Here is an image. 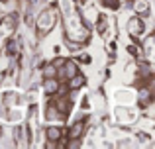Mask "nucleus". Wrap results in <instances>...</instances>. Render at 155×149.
<instances>
[{"instance_id":"obj_6","label":"nucleus","mask_w":155,"mask_h":149,"mask_svg":"<svg viewBox=\"0 0 155 149\" xmlns=\"http://www.w3.org/2000/svg\"><path fill=\"white\" fill-rule=\"evenodd\" d=\"M81 131H83V124H77V126H73V130H71V138L73 139H77L81 135Z\"/></svg>"},{"instance_id":"obj_4","label":"nucleus","mask_w":155,"mask_h":149,"mask_svg":"<svg viewBox=\"0 0 155 149\" xmlns=\"http://www.w3.org/2000/svg\"><path fill=\"white\" fill-rule=\"evenodd\" d=\"M47 138H49L51 141H57V139L61 138V130H59V128H55V126L47 128Z\"/></svg>"},{"instance_id":"obj_9","label":"nucleus","mask_w":155,"mask_h":149,"mask_svg":"<svg viewBox=\"0 0 155 149\" xmlns=\"http://www.w3.org/2000/svg\"><path fill=\"white\" fill-rule=\"evenodd\" d=\"M104 2L108 4V6H112V8H116V6H118V2H116V0H104Z\"/></svg>"},{"instance_id":"obj_10","label":"nucleus","mask_w":155,"mask_h":149,"mask_svg":"<svg viewBox=\"0 0 155 149\" xmlns=\"http://www.w3.org/2000/svg\"><path fill=\"white\" fill-rule=\"evenodd\" d=\"M2 2H6V0H2Z\"/></svg>"},{"instance_id":"obj_5","label":"nucleus","mask_w":155,"mask_h":149,"mask_svg":"<svg viewBox=\"0 0 155 149\" xmlns=\"http://www.w3.org/2000/svg\"><path fill=\"white\" fill-rule=\"evenodd\" d=\"M83 84H84V76L83 75H77V79L71 76V86L73 88H79V86H83Z\"/></svg>"},{"instance_id":"obj_2","label":"nucleus","mask_w":155,"mask_h":149,"mask_svg":"<svg viewBox=\"0 0 155 149\" xmlns=\"http://www.w3.org/2000/svg\"><path fill=\"white\" fill-rule=\"evenodd\" d=\"M63 75H65V79H71V76H75V75H77V67H75V63H71V61L65 63V67H63Z\"/></svg>"},{"instance_id":"obj_8","label":"nucleus","mask_w":155,"mask_h":149,"mask_svg":"<svg viewBox=\"0 0 155 149\" xmlns=\"http://www.w3.org/2000/svg\"><path fill=\"white\" fill-rule=\"evenodd\" d=\"M45 75H47V76H53V75H55V67H51V65L45 67Z\"/></svg>"},{"instance_id":"obj_3","label":"nucleus","mask_w":155,"mask_h":149,"mask_svg":"<svg viewBox=\"0 0 155 149\" xmlns=\"http://www.w3.org/2000/svg\"><path fill=\"white\" fill-rule=\"evenodd\" d=\"M43 88H45V92L47 94H53V92L59 88V84H57V80H53L51 76H47V80L43 83Z\"/></svg>"},{"instance_id":"obj_1","label":"nucleus","mask_w":155,"mask_h":149,"mask_svg":"<svg viewBox=\"0 0 155 149\" xmlns=\"http://www.w3.org/2000/svg\"><path fill=\"white\" fill-rule=\"evenodd\" d=\"M128 28H130V34L132 35H140L141 31H143V22L137 20V18H132L130 24H128Z\"/></svg>"},{"instance_id":"obj_7","label":"nucleus","mask_w":155,"mask_h":149,"mask_svg":"<svg viewBox=\"0 0 155 149\" xmlns=\"http://www.w3.org/2000/svg\"><path fill=\"white\" fill-rule=\"evenodd\" d=\"M12 53H16V43L14 41L8 43V55H12Z\"/></svg>"}]
</instances>
